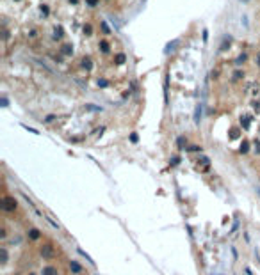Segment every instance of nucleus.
<instances>
[{
	"instance_id": "nucleus-1",
	"label": "nucleus",
	"mask_w": 260,
	"mask_h": 275,
	"mask_svg": "<svg viewBox=\"0 0 260 275\" xmlns=\"http://www.w3.org/2000/svg\"><path fill=\"white\" fill-rule=\"evenodd\" d=\"M2 208H4L5 211H14V210H16V201H14L13 197H4Z\"/></svg>"
},
{
	"instance_id": "nucleus-2",
	"label": "nucleus",
	"mask_w": 260,
	"mask_h": 275,
	"mask_svg": "<svg viewBox=\"0 0 260 275\" xmlns=\"http://www.w3.org/2000/svg\"><path fill=\"white\" fill-rule=\"evenodd\" d=\"M41 256L45 257V259H50V257H53L55 256V250H53V247L52 245H43L41 247Z\"/></svg>"
},
{
	"instance_id": "nucleus-3",
	"label": "nucleus",
	"mask_w": 260,
	"mask_h": 275,
	"mask_svg": "<svg viewBox=\"0 0 260 275\" xmlns=\"http://www.w3.org/2000/svg\"><path fill=\"white\" fill-rule=\"evenodd\" d=\"M70 270H71L73 273H80V270H82V266L79 265L77 261H71V263H70Z\"/></svg>"
},
{
	"instance_id": "nucleus-4",
	"label": "nucleus",
	"mask_w": 260,
	"mask_h": 275,
	"mask_svg": "<svg viewBox=\"0 0 260 275\" xmlns=\"http://www.w3.org/2000/svg\"><path fill=\"white\" fill-rule=\"evenodd\" d=\"M43 275H57V270L53 266H46V268H43Z\"/></svg>"
},
{
	"instance_id": "nucleus-5",
	"label": "nucleus",
	"mask_w": 260,
	"mask_h": 275,
	"mask_svg": "<svg viewBox=\"0 0 260 275\" xmlns=\"http://www.w3.org/2000/svg\"><path fill=\"white\" fill-rule=\"evenodd\" d=\"M29 238L31 240H39V231L38 229H31L29 231Z\"/></svg>"
},
{
	"instance_id": "nucleus-6",
	"label": "nucleus",
	"mask_w": 260,
	"mask_h": 275,
	"mask_svg": "<svg viewBox=\"0 0 260 275\" xmlns=\"http://www.w3.org/2000/svg\"><path fill=\"white\" fill-rule=\"evenodd\" d=\"M82 66L86 68V69H91V68H93V64H91V59H89V57H84V59H82Z\"/></svg>"
},
{
	"instance_id": "nucleus-7",
	"label": "nucleus",
	"mask_w": 260,
	"mask_h": 275,
	"mask_svg": "<svg viewBox=\"0 0 260 275\" xmlns=\"http://www.w3.org/2000/svg\"><path fill=\"white\" fill-rule=\"evenodd\" d=\"M240 122H242V128H246V130L250 128V117H248V115H244V117L240 119Z\"/></svg>"
},
{
	"instance_id": "nucleus-8",
	"label": "nucleus",
	"mask_w": 260,
	"mask_h": 275,
	"mask_svg": "<svg viewBox=\"0 0 260 275\" xmlns=\"http://www.w3.org/2000/svg\"><path fill=\"white\" fill-rule=\"evenodd\" d=\"M248 149H250V144L246 142V140H242V144H240V153H248Z\"/></svg>"
},
{
	"instance_id": "nucleus-9",
	"label": "nucleus",
	"mask_w": 260,
	"mask_h": 275,
	"mask_svg": "<svg viewBox=\"0 0 260 275\" xmlns=\"http://www.w3.org/2000/svg\"><path fill=\"white\" fill-rule=\"evenodd\" d=\"M53 37H55V39L63 37V27H55V34H53Z\"/></svg>"
},
{
	"instance_id": "nucleus-10",
	"label": "nucleus",
	"mask_w": 260,
	"mask_h": 275,
	"mask_svg": "<svg viewBox=\"0 0 260 275\" xmlns=\"http://www.w3.org/2000/svg\"><path fill=\"white\" fill-rule=\"evenodd\" d=\"M100 48H102L104 53H107V51H109V43H107V41H100Z\"/></svg>"
},
{
	"instance_id": "nucleus-11",
	"label": "nucleus",
	"mask_w": 260,
	"mask_h": 275,
	"mask_svg": "<svg viewBox=\"0 0 260 275\" xmlns=\"http://www.w3.org/2000/svg\"><path fill=\"white\" fill-rule=\"evenodd\" d=\"M63 53H64V55H70V53H73V48L70 46V44H64V46H63Z\"/></svg>"
},
{
	"instance_id": "nucleus-12",
	"label": "nucleus",
	"mask_w": 260,
	"mask_h": 275,
	"mask_svg": "<svg viewBox=\"0 0 260 275\" xmlns=\"http://www.w3.org/2000/svg\"><path fill=\"white\" fill-rule=\"evenodd\" d=\"M116 62H118V64H123V62H125V55H123V53H118V55H116Z\"/></svg>"
},
{
	"instance_id": "nucleus-13",
	"label": "nucleus",
	"mask_w": 260,
	"mask_h": 275,
	"mask_svg": "<svg viewBox=\"0 0 260 275\" xmlns=\"http://www.w3.org/2000/svg\"><path fill=\"white\" fill-rule=\"evenodd\" d=\"M84 34H86V36H91V25H86V27H84Z\"/></svg>"
},
{
	"instance_id": "nucleus-14",
	"label": "nucleus",
	"mask_w": 260,
	"mask_h": 275,
	"mask_svg": "<svg viewBox=\"0 0 260 275\" xmlns=\"http://www.w3.org/2000/svg\"><path fill=\"white\" fill-rule=\"evenodd\" d=\"M246 61V55H240L239 59H237V61H235V64H242V62Z\"/></svg>"
},
{
	"instance_id": "nucleus-15",
	"label": "nucleus",
	"mask_w": 260,
	"mask_h": 275,
	"mask_svg": "<svg viewBox=\"0 0 260 275\" xmlns=\"http://www.w3.org/2000/svg\"><path fill=\"white\" fill-rule=\"evenodd\" d=\"M102 29H104L105 34H109V27H107V23H105V21H102Z\"/></svg>"
},
{
	"instance_id": "nucleus-16",
	"label": "nucleus",
	"mask_w": 260,
	"mask_h": 275,
	"mask_svg": "<svg viewBox=\"0 0 260 275\" xmlns=\"http://www.w3.org/2000/svg\"><path fill=\"white\" fill-rule=\"evenodd\" d=\"M98 85H100V87H107V80H104V78L98 80Z\"/></svg>"
},
{
	"instance_id": "nucleus-17",
	"label": "nucleus",
	"mask_w": 260,
	"mask_h": 275,
	"mask_svg": "<svg viewBox=\"0 0 260 275\" xmlns=\"http://www.w3.org/2000/svg\"><path fill=\"white\" fill-rule=\"evenodd\" d=\"M5 259H7V252H5V249L2 250V263H5Z\"/></svg>"
},
{
	"instance_id": "nucleus-18",
	"label": "nucleus",
	"mask_w": 260,
	"mask_h": 275,
	"mask_svg": "<svg viewBox=\"0 0 260 275\" xmlns=\"http://www.w3.org/2000/svg\"><path fill=\"white\" fill-rule=\"evenodd\" d=\"M86 2H87V5H91V7H93V5H96V4H98V0H86Z\"/></svg>"
},
{
	"instance_id": "nucleus-19",
	"label": "nucleus",
	"mask_w": 260,
	"mask_h": 275,
	"mask_svg": "<svg viewBox=\"0 0 260 275\" xmlns=\"http://www.w3.org/2000/svg\"><path fill=\"white\" fill-rule=\"evenodd\" d=\"M237 135H239V132H237V130H232V133H230V137H232V139H235Z\"/></svg>"
},
{
	"instance_id": "nucleus-20",
	"label": "nucleus",
	"mask_w": 260,
	"mask_h": 275,
	"mask_svg": "<svg viewBox=\"0 0 260 275\" xmlns=\"http://www.w3.org/2000/svg\"><path fill=\"white\" fill-rule=\"evenodd\" d=\"M240 76H242V73H239V71H237L235 75H233V80H239Z\"/></svg>"
},
{
	"instance_id": "nucleus-21",
	"label": "nucleus",
	"mask_w": 260,
	"mask_h": 275,
	"mask_svg": "<svg viewBox=\"0 0 260 275\" xmlns=\"http://www.w3.org/2000/svg\"><path fill=\"white\" fill-rule=\"evenodd\" d=\"M41 12H45V14H48V7H45V5H41Z\"/></svg>"
},
{
	"instance_id": "nucleus-22",
	"label": "nucleus",
	"mask_w": 260,
	"mask_h": 275,
	"mask_svg": "<svg viewBox=\"0 0 260 275\" xmlns=\"http://www.w3.org/2000/svg\"><path fill=\"white\" fill-rule=\"evenodd\" d=\"M255 151H257V153H260V144H258V142L255 144Z\"/></svg>"
},
{
	"instance_id": "nucleus-23",
	"label": "nucleus",
	"mask_w": 260,
	"mask_h": 275,
	"mask_svg": "<svg viewBox=\"0 0 260 275\" xmlns=\"http://www.w3.org/2000/svg\"><path fill=\"white\" fill-rule=\"evenodd\" d=\"M257 62H258V66H260V51H258V55H257Z\"/></svg>"
}]
</instances>
